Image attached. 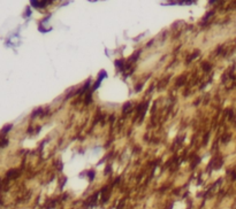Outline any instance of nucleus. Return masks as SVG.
Segmentation results:
<instances>
[]
</instances>
